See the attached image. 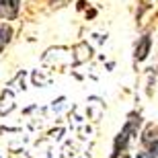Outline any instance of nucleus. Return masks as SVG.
Listing matches in <instances>:
<instances>
[{
    "instance_id": "1",
    "label": "nucleus",
    "mask_w": 158,
    "mask_h": 158,
    "mask_svg": "<svg viewBox=\"0 0 158 158\" xmlns=\"http://www.w3.org/2000/svg\"><path fill=\"white\" fill-rule=\"evenodd\" d=\"M142 125V115L140 113H129L127 115V121L123 125V129L115 135V142H113V154L111 158H119V154H123L127 150L129 142L134 135H138V129Z\"/></svg>"
},
{
    "instance_id": "2",
    "label": "nucleus",
    "mask_w": 158,
    "mask_h": 158,
    "mask_svg": "<svg viewBox=\"0 0 158 158\" xmlns=\"http://www.w3.org/2000/svg\"><path fill=\"white\" fill-rule=\"evenodd\" d=\"M142 146L146 148V152H150L154 158H158V127L154 123H150L142 131Z\"/></svg>"
},
{
    "instance_id": "3",
    "label": "nucleus",
    "mask_w": 158,
    "mask_h": 158,
    "mask_svg": "<svg viewBox=\"0 0 158 158\" xmlns=\"http://www.w3.org/2000/svg\"><path fill=\"white\" fill-rule=\"evenodd\" d=\"M21 0H0V15L4 19H17Z\"/></svg>"
},
{
    "instance_id": "4",
    "label": "nucleus",
    "mask_w": 158,
    "mask_h": 158,
    "mask_svg": "<svg viewBox=\"0 0 158 158\" xmlns=\"http://www.w3.org/2000/svg\"><path fill=\"white\" fill-rule=\"evenodd\" d=\"M150 47H152V39H150V35H144L138 43H135V60L138 62H142V60L148 58V53H150Z\"/></svg>"
},
{
    "instance_id": "5",
    "label": "nucleus",
    "mask_w": 158,
    "mask_h": 158,
    "mask_svg": "<svg viewBox=\"0 0 158 158\" xmlns=\"http://www.w3.org/2000/svg\"><path fill=\"white\" fill-rule=\"evenodd\" d=\"M10 37H12V29L8 25H2V27H0V52L6 47V43L10 41Z\"/></svg>"
},
{
    "instance_id": "6",
    "label": "nucleus",
    "mask_w": 158,
    "mask_h": 158,
    "mask_svg": "<svg viewBox=\"0 0 158 158\" xmlns=\"http://www.w3.org/2000/svg\"><path fill=\"white\" fill-rule=\"evenodd\" d=\"M135 158H154V156H152L150 152H140V154H138Z\"/></svg>"
}]
</instances>
